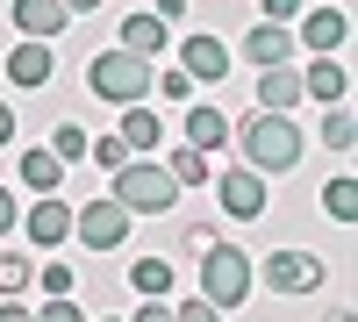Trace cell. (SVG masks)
Listing matches in <instances>:
<instances>
[{"label": "cell", "instance_id": "4", "mask_svg": "<svg viewBox=\"0 0 358 322\" xmlns=\"http://www.w3.org/2000/svg\"><path fill=\"white\" fill-rule=\"evenodd\" d=\"M151 72H158V65H143V57H129V50H101L94 65H86V86H94L101 101H115V108H143Z\"/></svg>", "mask_w": 358, "mask_h": 322}, {"label": "cell", "instance_id": "35", "mask_svg": "<svg viewBox=\"0 0 358 322\" xmlns=\"http://www.w3.org/2000/svg\"><path fill=\"white\" fill-rule=\"evenodd\" d=\"M151 15H158V22H187V0H158Z\"/></svg>", "mask_w": 358, "mask_h": 322}, {"label": "cell", "instance_id": "37", "mask_svg": "<svg viewBox=\"0 0 358 322\" xmlns=\"http://www.w3.org/2000/svg\"><path fill=\"white\" fill-rule=\"evenodd\" d=\"M8 143H15V108L0 101V151H8Z\"/></svg>", "mask_w": 358, "mask_h": 322}, {"label": "cell", "instance_id": "30", "mask_svg": "<svg viewBox=\"0 0 358 322\" xmlns=\"http://www.w3.org/2000/svg\"><path fill=\"white\" fill-rule=\"evenodd\" d=\"M301 8H308V0H258V22H301Z\"/></svg>", "mask_w": 358, "mask_h": 322}, {"label": "cell", "instance_id": "26", "mask_svg": "<svg viewBox=\"0 0 358 322\" xmlns=\"http://www.w3.org/2000/svg\"><path fill=\"white\" fill-rule=\"evenodd\" d=\"M151 94H158V101H172V108H187V101H201V86L172 65V72H151Z\"/></svg>", "mask_w": 358, "mask_h": 322}, {"label": "cell", "instance_id": "27", "mask_svg": "<svg viewBox=\"0 0 358 322\" xmlns=\"http://www.w3.org/2000/svg\"><path fill=\"white\" fill-rule=\"evenodd\" d=\"M351 143H358L351 108H330V115H322V151H351Z\"/></svg>", "mask_w": 358, "mask_h": 322}, {"label": "cell", "instance_id": "31", "mask_svg": "<svg viewBox=\"0 0 358 322\" xmlns=\"http://www.w3.org/2000/svg\"><path fill=\"white\" fill-rule=\"evenodd\" d=\"M36 322H86V308L79 301H43V308H29Z\"/></svg>", "mask_w": 358, "mask_h": 322}, {"label": "cell", "instance_id": "38", "mask_svg": "<svg viewBox=\"0 0 358 322\" xmlns=\"http://www.w3.org/2000/svg\"><path fill=\"white\" fill-rule=\"evenodd\" d=\"M57 8H65V15H94L101 0H57Z\"/></svg>", "mask_w": 358, "mask_h": 322}, {"label": "cell", "instance_id": "14", "mask_svg": "<svg viewBox=\"0 0 358 322\" xmlns=\"http://www.w3.org/2000/svg\"><path fill=\"white\" fill-rule=\"evenodd\" d=\"M165 43H172V29H165L158 15H143V8L122 15V43H115V50H129V57H143V65H158Z\"/></svg>", "mask_w": 358, "mask_h": 322}, {"label": "cell", "instance_id": "11", "mask_svg": "<svg viewBox=\"0 0 358 322\" xmlns=\"http://www.w3.org/2000/svg\"><path fill=\"white\" fill-rule=\"evenodd\" d=\"M244 65H251V72L294 65V29H280V22H251V29H244Z\"/></svg>", "mask_w": 358, "mask_h": 322}, {"label": "cell", "instance_id": "32", "mask_svg": "<svg viewBox=\"0 0 358 322\" xmlns=\"http://www.w3.org/2000/svg\"><path fill=\"white\" fill-rule=\"evenodd\" d=\"M215 244H222V237H215V229H208V222H194L187 237H179V251H187V258H201V251H215Z\"/></svg>", "mask_w": 358, "mask_h": 322}, {"label": "cell", "instance_id": "24", "mask_svg": "<svg viewBox=\"0 0 358 322\" xmlns=\"http://www.w3.org/2000/svg\"><path fill=\"white\" fill-rule=\"evenodd\" d=\"M36 286H43V301H72L79 272L65 265V258H36Z\"/></svg>", "mask_w": 358, "mask_h": 322}, {"label": "cell", "instance_id": "8", "mask_svg": "<svg viewBox=\"0 0 358 322\" xmlns=\"http://www.w3.org/2000/svg\"><path fill=\"white\" fill-rule=\"evenodd\" d=\"M215 200H222V215H229V222H258L265 208H273V193H265V180H258L251 165L215 172Z\"/></svg>", "mask_w": 358, "mask_h": 322}, {"label": "cell", "instance_id": "10", "mask_svg": "<svg viewBox=\"0 0 358 322\" xmlns=\"http://www.w3.org/2000/svg\"><path fill=\"white\" fill-rule=\"evenodd\" d=\"M22 229H29V244H36V251H57V244H72V200H65V193H43V200H29Z\"/></svg>", "mask_w": 358, "mask_h": 322}, {"label": "cell", "instance_id": "28", "mask_svg": "<svg viewBox=\"0 0 358 322\" xmlns=\"http://www.w3.org/2000/svg\"><path fill=\"white\" fill-rule=\"evenodd\" d=\"M86 165L122 172V165H129V143H122V136H94V143H86Z\"/></svg>", "mask_w": 358, "mask_h": 322}, {"label": "cell", "instance_id": "13", "mask_svg": "<svg viewBox=\"0 0 358 322\" xmlns=\"http://www.w3.org/2000/svg\"><path fill=\"white\" fill-rule=\"evenodd\" d=\"M0 72H8V86H50L57 79V57H50V43H15L8 57H0Z\"/></svg>", "mask_w": 358, "mask_h": 322}, {"label": "cell", "instance_id": "20", "mask_svg": "<svg viewBox=\"0 0 358 322\" xmlns=\"http://www.w3.org/2000/svg\"><path fill=\"white\" fill-rule=\"evenodd\" d=\"M165 180H172V186H208V180H215V158H208V151H194V143H172Z\"/></svg>", "mask_w": 358, "mask_h": 322}, {"label": "cell", "instance_id": "12", "mask_svg": "<svg viewBox=\"0 0 358 322\" xmlns=\"http://www.w3.org/2000/svg\"><path fill=\"white\" fill-rule=\"evenodd\" d=\"M294 72H301V101L344 108V94H351V72H344V57H308V65H294Z\"/></svg>", "mask_w": 358, "mask_h": 322}, {"label": "cell", "instance_id": "15", "mask_svg": "<svg viewBox=\"0 0 358 322\" xmlns=\"http://www.w3.org/2000/svg\"><path fill=\"white\" fill-rule=\"evenodd\" d=\"M15 29H22V43H50V36H65L72 29V15L57 8V0H15Z\"/></svg>", "mask_w": 358, "mask_h": 322}, {"label": "cell", "instance_id": "17", "mask_svg": "<svg viewBox=\"0 0 358 322\" xmlns=\"http://www.w3.org/2000/svg\"><path fill=\"white\" fill-rule=\"evenodd\" d=\"M294 108H301V72L294 65L258 72V115H294Z\"/></svg>", "mask_w": 358, "mask_h": 322}, {"label": "cell", "instance_id": "19", "mask_svg": "<svg viewBox=\"0 0 358 322\" xmlns=\"http://www.w3.org/2000/svg\"><path fill=\"white\" fill-rule=\"evenodd\" d=\"M129 143V158H151L158 143H165V122H158V108H122V129H115Z\"/></svg>", "mask_w": 358, "mask_h": 322}, {"label": "cell", "instance_id": "33", "mask_svg": "<svg viewBox=\"0 0 358 322\" xmlns=\"http://www.w3.org/2000/svg\"><path fill=\"white\" fill-rule=\"evenodd\" d=\"M15 229H22V208H15V193L0 186V237H15Z\"/></svg>", "mask_w": 358, "mask_h": 322}, {"label": "cell", "instance_id": "16", "mask_svg": "<svg viewBox=\"0 0 358 322\" xmlns=\"http://www.w3.org/2000/svg\"><path fill=\"white\" fill-rule=\"evenodd\" d=\"M179 129H187V143H194V151H208V158H215L222 143H229V115H222V108H208V101H187V122H179Z\"/></svg>", "mask_w": 358, "mask_h": 322}, {"label": "cell", "instance_id": "25", "mask_svg": "<svg viewBox=\"0 0 358 322\" xmlns=\"http://www.w3.org/2000/svg\"><path fill=\"white\" fill-rule=\"evenodd\" d=\"M86 143H94V136H86L79 122H57V129H50V158L72 172V165H86Z\"/></svg>", "mask_w": 358, "mask_h": 322}, {"label": "cell", "instance_id": "39", "mask_svg": "<svg viewBox=\"0 0 358 322\" xmlns=\"http://www.w3.org/2000/svg\"><path fill=\"white\" fill-rule=\"evenodd\" d=\"M330 322H358V308H337V315H330Z\"/></svg>", "mask_w": 358, "mask_h": 322}, {"label": "cell", "instance_id": "9", "mask_svg": "<svg viewBox=\"0 0 358 322\" xmlns=\"http://www.w3.org/2000/svg\"><path fill=\"white\" fill-rule=\"evenodd\" d=\"M344 36H351L344 8H301V22H294V50H308V57H337Z\"/></svg>", "mask_w": 358, "mask_h": 322}, {"label": "cell", "instance_id": "3", "mask_svg": "<svg viewBox=\"0 0 358 322\" xmlns=\"http://www.w3.org/2000/svg\"><path fill=\"white\" fill-rule=\"evenodd\" d=\"M108 200H115V208H129V222H136V215H172L179 186L165 180V165H158V158H129L122 172H115Z\"/></svg>", "mask_w": 358, "mask_h": 322}, {"label": "cell", "instance_id": "40", "mask_svg": "<svg viewBox=\"0 0 358 322\" xmlns=\"http://www.w3.org/2000/svg\"><path fill=\"white\" fill-rule=\"evenodd\" d=\"M101 322H122V315H101Z\"/></svg>", "mask_w": 358, "mask_h": 322}, {"label": "cell", "instance_id": "5", "mask_svg": "<svg viewBox=\"0 0 358 322\" xmlns=\"http://www.w3.org/2000/svg\"><path fill=\"white\" fill-rule=\"evenodd\" d=\"M251 279H265L273 294H315L322 279H330V258H315V251H273V258H258Z\"/></svg>", "mask_w": 358, "mask_h": 322}, {"label": "cell", "instance_id": "7", "mask_svg": "<svg viewBox=\"0 0 358 322\" xmlns=\"http://www.w3.org/2000/svg\"><path fill=\"white\" fill-rule=\"evenodd\" d=\"M179 72L194 86H222L229 79V43L215 29H187V36H179Z\"/></svg>", "mask_w": 358, "mask_h": 322}, {"label": "cell", "instance_id": "23", "mask_svg": "<svg viewBox=\"0 0 358 322\" xmlns=\"http://www.w3.org/2000/svg\"><path fill=\"white\" fill-rule=\"evenodd\" d=\"M322 215H330V222H358V180H351V172H337V180L322 186Z\"/></svg>", "mask_w": 358, "mask_h": 322}, {"label": "cell", "instance_id": "6", "mask_svg": "<svg viewBox=\"0 0 358 322\" xmlns=\"http://www.w3.org/2000/svg\"><path fill=\"white\" fill-rule=\"evenodd\" d=\"M72 237L86 251H122L129 244V208H115V200H86V208H72Z\"/></svg>", "mask_w": 358, "mask_h": 322}, {"label": "cell", "instance_id": "1", "mask_svg": "<svg viewBox=\"0 0 358 322\" xmlns=\"http://www.w3.org/2000/svg\"><path fill=\"white\" fill-rule=\"evenodd\" d=\"M229 136H236V151H244V165L258 172V180H273V172H294L301 165V151H308V136H301V122L294 115H244V122H229Z\"/></svg>", "mask_w": 358, "mask_h": 322}, {"label": "cell", "instance_id": "22", "mask_svg": "<svg viewBox=\"0 0 358 322\" xmlns=\"http://www.w3.org/2000/svg\"><path fill=\"white\" fill-rule=\"evenodd\" d=\"M29 279H36V258L29 251H0V301H22Z\"/></svg>", "mask_w": 358, "mask_h": 322}, {"label": "cell", "instance_id": "29", "mask_svg": "<svg viewBox=\"0 0 358 322\" xmlns=\"http://www.w3.org/2000/svg\"><path fill=\"white\" fill-rule=\"evenodd\" d=\"M172 322H222V308H208L201 294H187V301H172Z\"/></svg>", "mask_w": 358, "mask_h": 322}, {"label": "cell", "instance_id": "21", "mask_svg": "<svg viewBox=\"0 0 358 322\" xmlns=\"http://www.w3.org/2000/svg\"><path fill=\"white\" fill-rule=\"evenodd\" d=\"M129 294L136 301H172V258H136L129 265Z\"/></svg>", "mask_w": 358, "mask_h": 322}, {"label": "cell", "instance_id": "36", "mask_svg": "<svg viewBox=\"0 0 358 322\" xmlns=\"http://www.w3.org/2000/svg\"><path fill=\"white\" fill-rule=\"evenodd\" d=\"M0 322H36V315H29V301H0Z\"/></svg>", "mask_w": 358, "mask_h": 322}, {"label": "cell", "instance_id": "2", "mask_svg": "<svg viewBox=\"0 0 358 322\" xmlns=\"http://www.w3.org/2000/svg\"><path fill=\"white\" fill-rule=\"evenodd\" d=\"M194 279H201L194 294H201L208 308H222V315L244 308V301H251V251H236V244L201 251V258H194Z\"/></svg>", "mask_w": 358, "mask_h": 322}, {"label": "cell", "instance_id": "18", "mask_svg": "<svg viewBox=\"0 0 358 322\" xmlns=\"http://www.w3.org/2000/svg\"><path fill=\"white\" fill-rule=\"evenodd\" d=\"M15 172H22V186L36 193V200H43V193H57V186H65V165L50 158V143H29V151H22V165H15Z\"/></svg>", "mask_w": 358, "mask_h": 322}, {"label": "cell", "instance_id": "34", "mask_svg": "<svg viewBox=\"0 0 358 322\" xmlns=\"http://www.w3.org/2000/svg\"><path fill=\"white\" fill-rule=\"evenodd\" d=\"M129 322H172V301H143V308H136Z\"/></svg>", "mask_w": 358, "mask_h": 322}]
</instances>
